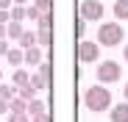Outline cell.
<instances>
[{
  "label": "cell",
  "instance_id": "6da1fadb",
  "mask_svg": "<svg viewBox=\"0 0 128 122\" xmlns=\"http://www.w3.org/2000/svg\"><path fill=\"white\" fill-rule=\"evenodd\" d=\"M84 106H86L92 114H100V111H109L112 108V92L95 83V86H86V92H84Z\"/></svg>",
  "mask_w": 128,
  "mask_h": 122
},
{
  "label": "cell",
  "instance_id": "7a4b0ae2",
  "mask_svg": "<svg viewBox=\"0 0 128 122\" xmlns=\"http://www.w3.org/2000/svg\"><path fill=\"white\" fill-rule=\"evenodd\" d=\"M122 36H125V33H122L120 22H100L95 42H98L100 47H117V45H122Z\"/></svg>",
  "mask_w": 128,
  "mask_h": 122
},
{
  "label": "cell",
  "instance_id": "3957f363",
  "mask_svg": "<svg viewBox=\"0 0 128 122\" xmlns=\"http://www.w3.org/2000/svg\"><path fill=\"white\" fill-rule=\"evenodd\" d=\"M95 78H98V83H100V86H106V83H109V86H112V83H117V80L122 78V67H120V61H114V58L100 61Z\"/></svg>",
  "mask_w": 128,
  "mask_h": 122
},
{
  "label": "cell",
  "instance_id": "277c9868",
  "mask_svg": "<svg viewBox=\"0 0 128 122\" xmlns=\"http://www.w3.org/2000/svg\"><path fill=\"white\" fill-rule=\"evenodd\" d=\"M103 11H106V6L100 0H81V6H78V17L84 22H98L103 17Z\"/></svg>",
  "mask_w": 128,
  "mask_h": 122
},
{
  "label": "cell",
  "instance_id": "5b68a950",
  "mask_svg": "<svg viewBox=\"0 0 128 122\" xmlns=\"http://www.w3.org/2000/svg\"><path fill=\"white\" fill-rule=\"evenodd\" d=\"M98 56H100L98 42H89V39H81L78 42V61L81 64H92V61H98Z\"/></svg>",
  "mask_w": 128,
  "mask_h": 122
},
{
  "label": "cell",
  "instance_id": "8992f818",
  "mask_svg": "<svg viewBox=\"0 0 128 122\" xmlns=\"http://www.w3.org/2000/svg\"><path fill=\"white\" fill-rule=\"evenodd\" d=\"M36 36H53V14H42L36 19Z\"/></svg>",
  "mask_w": 128,
  "mask_h": 122
},
{
  "label": "cell",
  "instance_id": "52a82bcc",
  "mask_svg": "<svg viewBox=\"0 0 128 122\" xmlns=\"http://www.w3.org/2000/svg\"><path fill=\"white\" fill-rule=\"evenodd\" d=\"M109 119L112 122H128V103H114L109 108Z\"/></svg>",
  "mask_w": 128,
  "mask_h": 122
},
{
  "label": "cell",
  "instance_id": "ba28073f",
  "mask_svg": "<svg viewBox=\"0 0 128 122\" xmlns=\"http://www.w3.org/2000/svg\"><path fill=\"white\" fill-rule=\"evenodd\" d=\"M22 53H25V64H28V67H39L42 61H45V58H42V47H39V45L31 47V50H22Z\"/></svg>",
  "mask_w": 128,
  "mask_h": 122
},
{
  "label": "cell",
  "instance_id": "9c48e42d",
  "mask_svg": "<svg viewBox=\"0 0 128 122\" xmlns=\"http://www.w3.org/2000/svg\"><path fill=\"white\" fill-rule=\"evenodd\" d=\"M39 42H36V31H25L22 36H20V42H17V47L20 50H31V47H36Z\"/></svg>",
  "mask_w": 128,
  "mask_h": 122
},
{
  "label": "cell",
  "instance_id": "30bf717a",
  "mask_svg": "<svg viewBox=\"0 0 128 122\" xmlns=\"http://www.w3.org/2000/svg\"><path fill=\"white\" fill-rule=\"evenodd\" d=\"M6 61H8L14 69H20V64H25V53L20 50V47H11V50L6 53Z\"/></svg>",
  "mask_w": 128,
  "mask_h": 122
},
{
  "label": "cell",
  "instance_id": "8fae6325",
  "mask_svg": "<svg viewBox=\"0 0 128 122\" xmlns=\"http://www.w3.org/2000/svg\"><path fill=\"white\" fill-rule=\"evenodd\" d=\"M31 83V75L25 72V69H14V75H11V86L14 89H22V86H28Z\"/></svg>",
  "mask_w": 128,
  "mask_h": 122
},
{
  "label": "cell",
  "instance_id": "7c38bea8",
  "mask_svg": "<svg viewBox=\"0 0 128 122\" xmlns=\"http://www.w3.org/2000/svg\"><path fill=\"white\" fill-rule=\"evenodd\" d=\"M25 33V28H22V22H8L6 25V39H14V42H20V36Z\"/></svg>",
  "mask_w": 128,
  "mask_h": 122
},
{
  "label": "cell",
  "instance_id": "4fadbf2b",
  "mask_svg": "<svg viewBox=\"0 0 128 122\" xmlns=\"http://www.w3.org/2000/svg\"><path fill=\"white\" fill-rule=\"evenodd\" d=\"M112 14H114L117 19H128V0H114Z\"/></svg>",
  "mask_w": 128,
  "mask_h": 122
},
{
  "label": "cell",
  "instance_id": "5bb4252c",
  "mask_svg": "<svg viewBox=\"0 0 128 122\" xmlns=\"http://www.w3.org/2000/svg\"><path fill=\"white\" fill-rule=\"evenodd\" d=\"M25 114H28L31 119H34V117H39V114H45V103H42V100H36V97H34V100H28V111H25Z\"/></svg>",
  "mask_w": 128,
  "mask_h": 122
},
{
  "label": "cell",
  "instance_id": "9a60e30c",
  "mask_svg": "<svg viewBox=\"0 0 128 122\" xmlns=\"http://www.w3.org/2000/svg\"><path fill=\"white\" fill-rule=\"evenodd\" d=\"M8 111H11V114H25V111H28V103L20 100V97H11V100H8Z\"/></svg>",
  "mask_w": 128,
  "mask_h": 122
},
{
  "label": "cell",
  "instance_id": "2e32d148",
  "mask_svg": "<svg viewBox=\"0 0 128 122\" xmlns=\"http://www.w3.org/2000/svg\"><path fill=\"white\" fill-rule=\"evenodd\" d=\"M17 97L28 103V100H34V97H36V89H34V86L28 83V86H22V89H17Z\"/></svg>",
  "mask_w": 128,
  "mask_h": 122
},
{
  "label": "cell",
  "instance_id": "e0dca14e",
  "mask_svg": "<svg viewBox=\"0 0 128 122\" xmlns=\"http://www.w3.org/2000/svg\"><path fill=\"white\" fill-rule=\"evenodd\" d=\"M8 14H11V22H22L25 19V6H11Z\"/></svg>",
  "mask_w": 128,
  "mask_h": 122
},
{
  "label": "cell",
  "instance_id": "ac0fdd59",
  "mask_svg": "<svg viewBox=\"0 0 128 122\" xmlns=\"http://www.w3.org/2000/svg\"><path fill=\"white\" fill-rule=\"evenodd\" d=\"M0 97H3V100H11V97H17V89H14L11 83H0Z\"/></svg>",
  "mask_w": 128,
  "mask_h": 122
},
{
  "label": "cell",
  "instance_id": "d6986e66",
  "mask_svg": "<svg viewBox=\"0 0 128 122\" xmlns=\"http://www.w3.org/2000/svg\"><path fill=\"white\" fill-rule=\"evenodd\" d=\"M34 6H36L42 14H50V11H53V0H34Z\"/></svg>",
  "mask_w": 128,
  "mask_h": 122
},
{
  "label": "cell",
  "instance_id": "ffe728a7",
  "mask_svg": "<svg viewBox=\"0 0 128 122\" xmlns=\"http://www.w3.org/2000/svg\"><path fill=\"white\" fill-rule=\"evenodd\" d=\"M39 17H42V11H39L36 6H28V8H25V19H34V22H36Z\"/></svg>",
  "mask_w": 128,
  "mask_h": 122
},
{
  "label": "cell",
  "instance_id": "44dd1931",
  "mask_svg": "<svg viewBox=\"0 0 128 122\" xmlns=\"http://www.w3.org/2000/svg\"><path fill=\"white\" fill-rule=\"evenodd\" d=\"M8 122H31L28 114H8Z\"/></svg>",
  "mask_w": 128,
  "mask_h": 122
},
{
  "label": "cell",
  "instance_id": "7402d4cb",
  "mask_svg": "<svg viewBox=\"0 0 128 122\" xmlns=\"http://www.w3.org/2000/svg\"><path fill=\"white\" fill-rule=\"evenodd\" d=\"M84 31H86V25H84V19L78 17V22H75V33H78V42L84 39Z\"/></svg>",
  "mask_w": 128,
  "mask_h": 122
},
{
  "label": "cell",
  "instance_id": "603a6c76",
  "mask_svg": "<svg viewBox=\"0 0 128 122\" xmlns=\"http://www.w3.org/2000/svg\"><path fill=\"white\" fill-rule=\"evenodd\" d=\"M31 122H53V119H50V114H48V111H45V114H39V117H34V119H31Z\"/></svg>",
  "mask_w": 128,
  "mask_h": 122
},
{
  "label": "cell",
  "instance_id": "cb8c5ba5",
  "mask_svg": "<svg viewBox=\"0 0 128 122\" xmlns=\"http://www.w3.org/2000/svg\"><path fill=\"white\" fill-rule=\"evenodd\" d=\"M3 114H11V111H8V100L0 97V117H3Z\"/></svg>",
  "mask_w": 128,
  "mask_h": 122
},
{
  "label": "cell",
  "instance_id": "d4e9b609",
  "mask_svg": "<svg viewBox=\"0 0 128 122\" xmlns=\"http://www.w3.org/2000/svg\"><path fill=\"white\" fill-rule=\"evenodd\" d=\"M11 22V14L8 11H0V25H8Z\"/></svg>",
  "mask_w": 128,
  "mask_h": 122
},
{
  "label": "cell",
  "instance_id": "484cf974",
  "mask_svg": "<svg viewBox=\"0 0 128 122\" xmlns=\"http://www.w3.org/2000/svg\"><path fill=\"white\" fill-rule=\"evenodd\" d=\"M11 47H8V39H0V56H6Z\"/></svg>",
  "mask_w": 128,
  "mask_h": 122
},
{
  "label": "cell",
  "instance_id": "4316f807",
  "mask_svg": "<svg viewBox=\"0 0 128 122\" xmlns=\"http://www.w3.org/2000/svg\"><path fill=\"white\" fill-rule=\"evenodd\" d=\"M14 6V0H0V11H8Z\"/></svg>",
  "mask_w": 128,
  "mask_h": 122
},
{
  "label": "cell",
  "instance_id": "83f0119b",
  "mask_svg": "<svg viewBox=\"0 0 128 122\" xmlns=\"http://www.w3.org/2000/svg\"><path fill=\"white\" fill-rule=\"evenodd\" d=\"M122 97H125V103H128V83L122 86Z\"/></svg>",
  "mask_w": 128,
  "mask_h": 122
},
{
  "label": "cell",
  "instance_id": "f1b7e54d",
  "mask_svg": "<svg viewBox=\"0 0 128 122\" xmlns=\"http://www.w3.org/2000/svg\"><path fill=\"white\" fill-rule=\"evenodd\" d=\"M0 39H6V25H0Z\"/></svg>",
  "mask_w": 128,
  "mask_h": 122
},
{
  "label": "cell",
  "instance_id": "f546056e",
  "mask_svg": "<svg viewBox=\"0 0 128 122\" xmlns=\"http://www.w3.org/2000/svg\"><path fill=\"white\" fill-rule=\"evenodd\" d=\"M122 58H125V61H128V45H125V47H122Z\"/></svg>",
  "mask_w": 128,
  "mask_h": 122
},
{
  "label": "cell",
  "instance_id": "4dcf8cb0",
  "mask_svg": "<svg viewBox=\"0 0 128 122\" xmlns=\"http://www.w3.org/2000/svg\"><path fill=\"white\" fill-rule=\"evenodd\" d=\"M28 3V0H14V6H25Z\"/></svg>",
  "mask_w": 128,
  "mask_h": 122
},
{
  "label": "cell",
  "instance_id": "1f68e13d",
  "mask_svg": "<svg viewBox=\"0 0 128 122\" xmlns=\"http://www.w3.org/2000/svg\"><path fill=\"white\" fill-rule=\"evenodd\" d=\"M0 83H3V75H0Z\"/></svg>",
  "mask_w": 128,
  "mask_h": 122
}]
</instances>
